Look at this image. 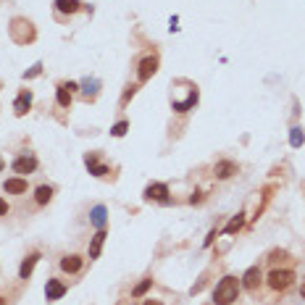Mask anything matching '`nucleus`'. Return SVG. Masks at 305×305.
I'll list each match as a JSON object with an SVG mask.
<instances>
[{"label":"nucleus","mask_w":305,"mask_h":305,"mask_svg":"<svg viewBox=\"0 0 305 305\" xmlns=\"http://www.w3.org/2000/svg\"><path fill=\"white\" fill-rule=\"evenodd\" d=\"M239 295V279L237 276H224L213 289V300L216 305H232Z\"/></svg>","instance_id":"1"},{"label":"nucleus","mask_w":305,"mask_h":305,"mask_svg":"<svg viewBox=\"0 0 305 305\" xmlns=\"http://www.w3.org/2000/svg\"><path fill=\"white\" fill-rule=\"evenodd\" d=\"M292 282H295V274H292V271H287V269H274V271L269 274V287L276 289V292L287 289Z\"/></svg>","instance_id":"2"},{"label":"nucleus","mask_w":305,"mask_h":305,"mask_svg":"<svg viewBox=\"0 0 305 305\" xmlns=\"http://www.w3.org/2000/svg\"><path fill=\"white\" fill-rule=\"evenodd\" d=\"M155 71H158V58H155V55L142 58V61H140V71H137L140 82H147V79L155 74Z\"/></svg>","instance_id":"3"},{"label":"nucleus","mask_w":305,"mask_h":305,"mask_svg":"<svg viewBox=\"0 0 305 305\" xmlns=\"http://www.w3.org/2000/svg\"><path fill=\"white\" fill-rule=\"evenodd\" d=\"M35 168H37V158H35V155H21V158L14 161V171L21 174V177H29Z\"/></svg>","instance_id":"4"},{"label":"nucleus","mask_w":305,"mask_h":305,"mask_svg":"<svg viewBox=\"0 0 305 305\" xmlns=\"http://www.w3.org/2000/svg\"><path fill=\"white\" fill-rule=\"evenodd\" d=\"M261 269H258V266H252V269H248L242 274V287L245 289H250V292H255L258 289V284H261Z\"/></svg>","instance_id":"5"},{"label":"nucleus","mask_w":305,"mask_h":305,"mask_svg":"<svg viewBox=\"0 0 305 305\" xmlns=\"http://www.w3.org/2000/svg\"><path fill=\"white\" fill-rule=\"evenodd\" d=\"M63 295H66V287H63L58 279H48V284H45V297H48V300H61Z\"/></svg>","instance_id":"6"},{"label":"nucleus","mask_w":305,"mask_h":305,"mask_svg":"<svg viewBox=\"0 0 305 305\" xmlns=\"http://www.w3.org/2000/svg\"><path fill=\"white\" fill-rule=\"evenodd\" d=\"M168 187L166 184H150L145 190V200H158V203H168Z\"/></svg>","instance_id":"7"},{"label":"nucleus","mask_w":305,"mask_h":305,"mask_svg":"<svg viewBox=\"0 0 305 305\" xmlns=\"http://www.w3.org/2000/svg\"><path fill=\"white\" fill-rule=\"evenodd\" d=\"M29 106H32V92H29V90H21V92H18V97H16V103H14L16 116H24V113L29 111Z\"/></svg>","instance_id":"8"},{"label":"nucleus","mask_w":305,"mask_h":305,"mask_svg":"<svg viewBox=\"0 0 305 305\" xmlns=\"http://www.w3.org/2000/svg\"><path fill=\"white\" fill-rule=\"evenodd\" d=\"M84 163H87V168L95 174V177H106V174H108V166L97 163V155H95V153H87V155H84Z\"/></svg>","instance_id":"9"},{"label":"nucleus","mask_w":305,"mask_h":305,"mask_svg":"<svg viewBox=\"0 0 305 305\" xmlns=\"http://www.w3.org/2000/svg\"><path fill=\"white\" fill-rule=\"evenodd\" d=\"M103 242H106V229H97V234L92 237V242H90V261H95V258L100 255Z\"/></svg>","instance_id":"10"},{"label":"nucleus","mask_w":305,"mask_h":305,"mask_svg":"<svg viewBox=\"0 0 305 305\" xmlns=\"http://www.w3.org/2000/svg\"><path fill=\"white\" fill-rule=\"evenodd\" d=\"M3 190L8 195H21V192H27V179H5Z\"/></svg>","instance_id":"11"},{"label":"nucleus","mask_w":305,"mask_h":305,"mask_svg":"<svg viewBox=\"0 0 305 305\" xmlns=\"http://www.w3.org/2000/svg\"><path fill=\"white\" fill-rule=\"evenodd\" d=\"M37 261H40V252H32L27 261L21 263V269H18V276H21V279H29L32 271H35V266H37Z\"/></svg>","instance_id":"12"},{"label":"nucleus","mask_w":305,"mask_h":305,"mask_svg":"<svg viewBox=\"0 0 305 305\" xmlns=\"http://www.w3.org/2000/svg\"><path fill=\"white\" fill-rule=\"evenodd\" d=\"M61 269L66 271V274H76V271L82 269V258H79V255H66V258H61Z\"/></svg>","instance_id":"13"},{"label":"nucleus","mask_w":305,"mask_h":305,"mask_svg":"<svg viewBox=\"0 0 305 305\" xmlns=\"http://www.w3.org/2000/svg\"><path fill=\"white\" fill-rule=\"evenodd\" d=\"M82 8L79 0H55V11L58 14H76Z\"/></svg>","instance_id":"14"},{"label":"nucleus","mask_w":305,"mask_h":305,"mask_svg":"<svg viewBox=\"0 0 305 305\" xmlns=\"http://www.w3.org/2000/svg\"><path fill=\"white\" fill-rule=\"evenodd\" d=\"M232 174H237V166L232 163V161H221V163H216V177L218 179H229Z\"/></svg>","instance_id":"15"},{"label":"nucleus","mask_w":305,"mask_h":305,"mask_svg":"<svg viewBox=\"0 0 305 305\" xmlns=\"http://www.w3.org/2000/svg\"><path fill=\"white\" fill-rule=\"evenodd\" d=\"M90 221H92L97 229H106V208H103V205H95L92 213H90Z\"/></svg>","instance_id":"16"},{"label":"nucleus","mask_w":305,"mask_h":305,"mask_svg":"<svg viewBox=\"0 0 305 305\" xmlns=\"http://www.w3.org/2000/svg\"><path fill=\"white\" fill-rule=\"evenodd\" d=\"M50 197H53V187H50V184H42V187H37V192H35V200H37L40 205L50 203Z\"/></svg>","instance_id":"17"},{"label":"nucleus","mask_w":305,"mask_h":305,"mask_svg":"<svg viewBox=\"0 0 305 305\" xmlns=\"http://www.w3.org/2000/svg\"><path fill=\"white\" fill-rule=\"evenodd\" d=\"M55 97H58V106H61V108H69V106H71V92H69L66 84H61V87H58Z\"/></svg>","instance_id":"18"},{"label":"nucleus","mask_w":305,"mask_h":305,"mask_svg":"<svg viewBox=\"0 0 305 305\" xmlns=\"http://www.w3.org/2000/svg\"><path fill=\"white\" fill-rule=\"evenodd\" d=\"M242 224H245V216H242V213H237V216L232 218L229 224H226L224 234H234V232H239V229H242Z\"/></svg>","instance_id":"19"},{"label":"nucleus","mask_w":305,"mask_h":305,"mask_svg":"<svg viewBox=\"0 0 305 305\" xmlns=\"http://www.w3.org/2000/svg\"><path fill=\"white\" fill-rule=\"evenodd\" d=\"M303 142H305L303 129H300V126H292V132H289V145H292V147H300Z\"/></svg>","instance_id":"20"},{"label":"nucleus","mask_w":305,"mask_h":305,"mask_svg":"<svg viewBox=\"0 0 305 305\" xmlns=\"http://www.w3.org/2000/svg\"><path fill=\"white\" fill-rule=\"evenodd\" d=\"M150 287H153V279H142V282L137 284V287L132 289V297L137 300V297H142V295H145V292L150 289Z\"/></svg>","instance_id":"21"},{"label":"nucleus","mask_w":305,"mask_h":305,"mask_svg":"<svg viewBox=\"0 0 305 305\" xmlns=\"http://www.w3.org/2000/svg\"><path fill=\"white\" fill-rule=\"evenodd\" d=\"M97 87H100V82H97V79H84V95H87V97H95Z\"/></svg>","instance_id":"22"},{"label":"nucleus","mask_w":305,"mask_h":305,"mask_svg":"<svg viewBox=\"0 0 305 305\" xmlns=\"http://www.w3.org/2000/svg\"><path fill=\"white\" fill-rule=\"evenodd\" d=\"M126 129H129L126 121H119L116 126H111V134H113V137H124V134H126Z\"/></svg>","instance_id":"23"},{"label":"nucleus","mask_w":305,"mask_h":305,"mask_svg":"<svg viewBox=\"0 0 305 305\" xmlns=\"http://www.w3.org/2000/svg\"><path fill=\"white\" fill-rule=\"evenodd\" d=\"M40 71H42V63H35V66H32L29 71H27V74H24V76H27V79H32V76H37V74H40Z\"/></svg>","instance_id":"24"},{"label":"nucleus","mask_w":305,"mask_h":305,"mask_svg":"<svg viewBox=\"0 0 305 305\" xmlns=\"http://www.w3.org/2000/svg\"><path fill=\"white\" fill-rule=\"evenodd\" d=\"M5 213H8V203H5L3 197H0V216H5Z\"/></svg>","instance_id":"25"},{"label":"nucleus","mask_w":305,"mask_h":305,"mask_svg":"<svg viewBox=\"0 0 305 305\" xmlns=\"http://www.w3.org/2000/svg\"><path fill=\"white\" fill-rule=\"evenodd\" d=\"M300 295H303V297H305V284H303V287H300Z\"/></svg>","instance_id":"26"},{"label":"nucleus","mask_w":305,"mask_h":305,"mask_svg":"<svg viewBox=\"0 0 305 305\" xmlns=\"http://www.w3.org/2000/svg\"><path fill=\"white\" fill-rule=\"evenodd\" d=\"M145 305H161V303H153V300H150V303H145Z\"/></svg>","instance_id":"27"},{"label":"nucleus","mask_w":305,"mask_h":305,"mask_svg":"<svg viewBox=\"0 0 305 305\" xmlns=\"http://www.w3.org/2000/svg\"><path fill=\"white\" fill-rule=\"evenodd\" d=\"M0 171H3V161H0Z\"/></svg>","instance_id":"28"}]
</instances>
